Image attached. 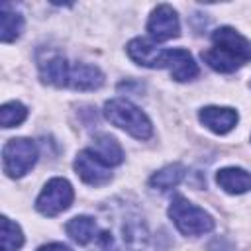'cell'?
<instances>
[{
	"label": "cell",
	"mask_w": 251,
	"mask_h": 251,
	"mask_svg": "<svg viewBox=\"0 0 251 251\" xmlns=\"http://www.w3.org/2000/svg\"><path fill=\"white\" fill-rule=\"evenodd\" d=\"M149 231L143 218L120 208L114 212L110 226L98 231L94 251H145Z\"/></svg>",
	"instance_id": "1"
},
{
	"label": "cell",
	"mask_w": 251,
	"mask_h": 251,
	"mask_svg": "<svg viewBox=\"0 0 251 251\" xmlns=\"http://www.w3.org/2000/svg\"><path fill=\"white\" fill-rule=\"evenodd\" d=\"M204 63L218 73H233L251 61V41L231 25L212 31V47L202 51Z\"/></svg>",
	"instance_id": "2"
},
{
	"label": "cell",
	"mask_w": 251,
	"mask_h": 251,
	"mask_svg": "<svg viewBox=\"0 0 251 251\" xmlns=\"http://www.w3.org/2000/svg\"><path fill=\"white\" fill-rule=\"evenodd\" d=\"M104 118L135 139H149L153 135V124L147 114L126 98L108 100L104 104Z\"/></svg>",
	"instance_id": "3"
},
{
	"label": "cell",
	"mask_w": 251,
	"mask_h": 251,
	"mask_svg": "<svg viewBox=\"0 0 251 251\" xmlns=\"http://www.w3.org/2000/svg\"><path fill=\"white\" fill-rule=\"evenodd\" d=\"M169 218L182 235H202L214 229V218L200 206L180 194H175L169 204Z\"/></svg>",
	"instance_id": "4"
},
{
	"label": "cell",
	"mask_w": 251,
	"mask_h": 251,
	"mask_svg": "<svg viewBox=\"0 0 251 251\" xmlns=\"http://www.w3.org/2000/svg\"><path fill=\"white\" fill-rule=\"evenodd\" d=\"M37 161V145L29 137L8 139L2 147V165L4 173L10 178L24 176Z\"/></svg>",
	"instance_id": "5"
},
{
	"label": "cell",
	"mask_w": 251,
	"mask_h": 251,
	"mask_svg": "<svg viewBox=\"0 0 251 251\" xmlns=\"http://www.w3.org/2000/svg\"><path fill=\"white\" fill-rule=\"evenodd\" d=\"M73 200H75L73 184L67 178L55 176V178L47 180V184L39 192V196L35 200V208L43 216H57V214L69 210Z\"/></svg>",
	"instance_id": "6"
},
{
	"label": "cell",
	"mask_w": 251,
	"mask_h": 251,
	"mask_svg": "<svg viewBox=\"0 0 251 251\" xmlns=\"http://www.w3.org/2000/svg\"><path fill=\"white\" fill-rule=\"evenodd\" d=\"M147 31L153 41H169L173 37L180 35V22L173 6L169 4H159L153 8L149 20H147Z\"/></svg>",
	"instance_id": "7"
},
{
	"label": "cell",
	"mask_w": 251,
	"mask_h": 251,
	"mask_svg": "<svg viewBox=\"0 0 251 251\" xmlns=\"http://www.w3.org/2000/svg\"><path fill=\"white\" fill-rule=\"evenodd\" d=\"M75 171L78 175V178L90 186H104L112 180V173L110 167H106L92 151L90 147L82 149L76 159H75Z\"/></svg>",
	"instance_id": "8"
},
{
	"label": "cell",
	"mask_w": 251,
	"mask_h": 251,
	"mask_svg": "<svg viewBox=\"0 0 251 251\" xmlns=\"http://www.w3.org/2000/svg\"><path fill=\"white\" fill-rule=\"evenodd\" d=\"M129 59L135 65L147 67V69H163V61H165V51L157 47L153 41L145 39V37H133L127 47H126Z\"/></svg>",
	"instance_id": "9"
},
{
	"label": "cell",
	"mask_w": 251,
	"mask_h": 251,
	"mask_svg": "<svg viewBox=\"0 0 251 251\" xmlns=\"http://www.w3.org/2000/svg\"><path fill=\"white\" fill-rule=\"evenodd\" d=\"M198 118L210 131H214L218 135H224V133L231 131L237 126V120H239L237 112L229 106H204L198 112Z\"/></svg>",
	"instance_id": "10"
},
{
	"label": "cell",
	"mask_w": 251,
	"mask_h": 251,
	"mask_svg": "<svg viewBox=\"0 0 251 251\" xmlns=\"http://www.w3.org/2000/svg\"><path fill=\"white\" fill-rule=\"evenodd\" d=\"M163 69H167L171 76L178 82L192 80L198 75V65L186 49H167Z\"/></svg>",
	"instance_id": "11"
},
{
	"label": "cell",
	"mask_w": 251,
	"mask_h": 251,
	"mask_svg": "<svg viewBox=\"0 0 251 251\" xmlns=\"http://www.w3.org/2000/svg\"><path fill=\"white\" fill-rule=\"evenodd\" d=\"M104 84V73L86 63H75L69 71V82L67 86L73 90H96Z\"/></svg>",
	"instance_id": "12"
},
{
	"label": "cell",
	"mask_w": 251,
	"mask_h": 251,
	"mask_svg": "<svg viewBox=\"0 0 251 251\" xmlns=\"http://www.w3.org/2000/svg\"><path fill=\"white\" fill-rule=\"evenodd\" d=\"M216 182L227 194H243L251 190V173L241 167H224L216 173Z\"/></svg>",
	"instance_id": "13"
},
{
	"label": "cell",
	"mask_w": 251,
	"mask_h": 251,
	"mask_svg": "<svg viewBox=\"0 0 251 251\" xmlns=\"http://www.w3.org/2000/svg\"><path fill=\"white\" fill-rule=\"evenodd\" d=\"M90 151L106 167H110V169L122 165V161H124V149H122V145L118 143L116 137H112L108 133H98L94 137V145L90 147Z\"/></svg>",
	"instance_id": "14"
},
{
	"label": "cell",
	"mask_w": 251,
	"mask_h": 251,
	"mask_svg": "<svg viewBox=\"0 0 251 251\" xmlns=\"http://www.w3.org/2000/svg\"><path fill=\"white\" fill-rule=\"evenodd\" d=\"M65 231H67V235H69L75 243H78V245H88V243H92V241L96 239V235H98V224H96V220H94L92 216L80 214V216L71 218V220L65 224Z\"/></svg>",
	"instance_id": "15"
},
{
	"label": "cell",
	"mask_w": 251,
	"mask_h": 251,
	"mask_svg": "<svg viewBox=\"0 0 251 251\" xmlns=\"http://www.w3.org/2000/svg\"><path fill=\"white\" fill-rule=\"evenodd\" d=\"M69 71H71V65L61 55L49 57L47 61H41L39 63V76H41V80L47 82V84L59 86V88L67 86V82H69Z\"/></svg>",
	"instance_id": "16"
},
{
	"label": "cell",
	"mask_w": 251,
	"mask_h": 251,
	"mask_svg": "<svg viewBox=\"0 0 251 251\" xmlns=\"http://www.w3.org/2000/svg\"><path fill=\"white\" fill-rule=\"evenodd\" d=\"M24 31V16L12 10L10 4L0 6V39L2 43L16 41Z\"/></svg>",
	"instance_id": "17"
},
{
	"label": "cell",
	"mask_w": 251,
	"mask_h": 251,
	"mask_svg": "<svg viewBox=\"0 0 251 251\" xmlns=\"http://www.w3.org/2000/svg\"><path fill=\"white\" fill-rule=\"evenodd\" d=\"M184 175H186L184 165H180V163H171V165L159 169L157 173H153L151 178H149V184H151V188H155V190H169V188H173V186H178V184L182 182Z\"/></svg>",
	"instance_id": "18"
},
{
	"label": "cell",
	"mask_w": 251,
	"mask_h": 251,
	"mask_svg": "<svg viewBox=\"0 0 251 251\" xmlns=\"http://www.w3.org/2000/svg\"><path fill=\"white\" fill-rule=\"evenodd\" d=\"M24 245V231L22 227L12 222L8 216H2V229H0V249L2 251H18Z\"/></svg>",
	"instance_id": "19"
},
{
	"label": "cell",
	"mask_w": 251,
	"mask_h": 251,
	"mask_svg": "<svg viewBox=\"0 0 251 251\" xmlns=\"http://www.w3.org/2000/svg\"><path fill=\"white\" fill-rule=\"evenodd\" d=\"M25 118H27V108L22 102H16V100L14 102H6L0 108V124H2L4 129L20 126Z\"/></svg>",
	"instance_id": "20"
},
{
	"label": "cell",
	"mask_w": 251,
	"mask_h": 251,
	"mask_svg": "<svg viewBox=\"0 0 251 251\" xmlns=\"http://www.w3.org/2000/svg\"><path fill=\"white\" fill-rule=\"evenodd\" d=\"M37 251H73V249L69 245H65V243H45Z\"/></svg>",
	"instance_id": "21"
}]
</instances>
